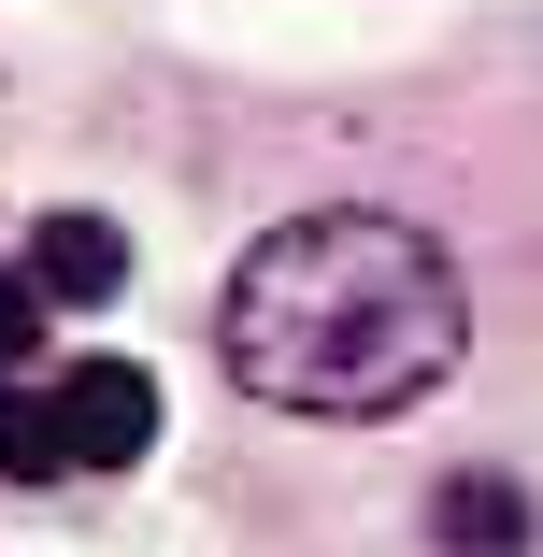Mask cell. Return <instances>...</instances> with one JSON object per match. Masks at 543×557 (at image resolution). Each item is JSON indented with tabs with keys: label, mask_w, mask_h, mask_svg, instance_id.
I'll use <instances>...</instances> for the list:
<instances>
[{
	"label": "cell",
	"mask_w": 543,
	"mask_h": 557,
	"mask_svg": "<svg viewBox=\"0 0 543 557\" xmlns=\"http://www.w3.org/2000/svg\"><path fill=\"white\" fill-rule=\"evenodd\" d=\"M458 344H472V300H458L444 244L400 214H286L214 300L230 386L272 414H330V429L429 400L458 372Z\"/></svg>",
	"instance_id": "6da1fadb"
},
{
	"label": "cell",
	"mask_w": 543,
	"mask_h": 557,
	"mask_svg": "<svg viewBox=\"0 0 543 557\" xmlns=\"http://www.w3.org/2000/svg\"><path fill=\"white\" fill-rule=\"evenodd\" d=\"M58 443H72V472H129L144 443H158V386H144L129 358H72V386H58Z\"/></svg>",
	"instance_id": "7a4b0ae2"
},
{
	"label": "cell",
	"mask_w": 543,
	"mask_h": 557,
	"mask_svg": "<svg viewBox=\"0 0 543 557\" xmlns=\"http://www.w3.org/2000/svg\"><path fill=\"white\" fill-rule=\"evenodd\" d=\"M29 286L86 314V300H115V286H129V244L100 230V214H44V230H29Z\"/></svg>",
	"instance_id": "3957f363"
},
{
	"label": "cell",
	"mask_w": 543,
	"mask_h": 557,
	"mask_svg": "<svg viewBox=\"0 0 543 557\" xmlns=\"http://www.w3.org/2000/svg\"><path fill=\"white\" fill-rule=\"evenodd\" d=\"M444 543L458 557H529V486L515 472H458L444 486Z\"/></svg>",
	"instance_id": "277c9868"
},
{
	"label": "cell",
	"mask_w": 543,
	"mask_h": 557,
	"mask_svg": "<svg viewBox=\"0 0 543 557\" xmlns=\"http://www.w3.org/2000/svg\"><path fill=\"white\" fill-rule=\"evenodd\" d=\"M58 472H72V443H58V400L0 386V486H58Z\"/></svg>",
	"instance_id": "5b68a950"
},
{
	"label": "cell",
	"mask_w": 543,
	"mask_h": 557,
	"mask_svg": "<svg viewBox=\"0 0 543 557\" xmlns=\"http://www.w3.org/2000/svg\"><path fill=\"white\" fill-rule=\"evenodd\" d=\"M29 344H44V286H29V272H0V358H29Z\"/></svg>",
	"instance_id": "8992f818"
}]
</instances>
